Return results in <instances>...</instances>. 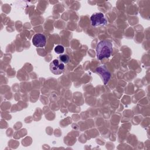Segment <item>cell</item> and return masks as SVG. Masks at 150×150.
<instances>
[{
  "instance_id": "1",
  "label": "cell",
  "mask_w": 150,
  "mask_h": 150,
  "mask_svg": "<svg viewBox=\"0 0 150 150\" xmlns=\"http://www.w3.org/2000/svg\"><path fill=\"white\" fill-rule=\"evenodd\" d=\"M112 51V44L108 40H101L96 46V54L98 60L109 58Z\"/></svg>"
},
{
  "instance_id": "2",
  "label": "cell",
  "mask_w": 150,
  "mask_h": 150,
  "mask_svg": "<svg viewBox=\"0 0 150 150\" xmlns=\"http://www.w3.org/2000/svg\"><path fill=\"white\" fill-rule=\"evenodd\" d=\"M91 25L93 26H98L100 25H105L107 23V21L105 18L103 13H96L93 14L90 17Z\"/></svg>"
},
{
  "instance_id": "3",
  "label": "cell",
  "mask_w": 150,
  "mask_h": 150,
  "mask_svg": "<svg viewBox=\"0 0 150 150\" xmlns=\"http://www.w3.org/2000/svg\"><path fill=\"white\" fill-rule=\"evenodd\" d=\"M50 70L54 74H61L64 72V64L62 62L59 63V60L54 59L50 64Z\"/></svg>"
},
{
  "instance_id": "4",
  "label": "cell",
  "mask_w": 150,
  "mask_h": 150,
  "mask_svg": "<svg viewBox=\"0 0 150 150\" xmlns=\"http://www.w3.org/2000/svg\"><path fill=\"white\" fill-rule=\"evenodd\" d=\"M32 42L35 46L37 47H43L46 45V37L42 33H36L32 38Z\"/></svg>"
},
{
  "instance_id": "5",
  "label": "cell",
  "mask_w": 150,
  "mask_h": 150,
  "mask_svg": "<svg viewBox=\"0 0 150 150\" xmlns=\"http://www.w3.org/2000/svg\"><path fill=\"white\" fill-rule=\"evenodd\" d=\"M96 71L101 76L104 84H106L111 76L110 72L107 70L106 67L104 66H101L97 68Z\"/></svg>"
},
{
  "instance_id": "6",
  "label": "cell",
  "mask_w": 150,
  "mask_h": 150,
  "mask_svg": "<svg viewBox=\"0 0 150 150\" xmlns=\"http://www.w3.org/2000/svg\"><path fill=\"white\" fill-rule=\"evenodd\" d=\"M59 59L63 63H67L70 60L69 56L67 54H62L59 56Z\"/></svg>"
},
{
  "instance_id": "7",
  "label": "cell",
  "mask_w": 150,
  "mask_h": 150,
  "mask_svg": "<svg viewBox=\"0 0 150 150\" xmlns=\"http://www.w3.org/2000/svg\"><path fill=\"white\" fill-rule=\"evenodd\" d=\"M64 48L62 45H57L54 47V52L57 54H62L64 52Z\"/></svg>"
}]
</instances>
